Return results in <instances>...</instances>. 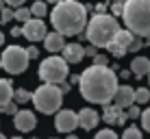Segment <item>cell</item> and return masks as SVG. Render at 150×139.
Instances as JSON below:
<instances>
[{"label":"cell","mask_w":150,"mask_h":139,"mask_svg":"<svg viewBox=\"0 0 150 139\" xmlns=\"http://www.w3.org/2000/svg\"><path fill=\"white\" fill-rule=\"evenodd\" d=\"M81 96L94 104H107L117 87V74L109 65H89L79 74Z\"/></svg>","instance_id":"1"},{"label":"cell","mask_w":150,"mask_h":139,"mask_svg":"<svg viewBox=\"0 0 150 139\" xmlns=\"http://www.w3.org/2000/svg\"><path fill=\"white\" fill-rule=\"evenodd\" d=\"M50 22L57 33L63 37L68 35H81L87 24V7L79 0H61L54 4L50 13Z\"/></svg>","instance_id":"2"},{"label":"cell","mask_w":150,"mask_h":139,"mask_svg":"<svg viewBox=\"0 0 150 139\" xmlns=\"http://www.w3.org/2000/svg\"><path fill=\"white\" fill-rule=\"evenodd\" d=\"M117 30H120L117 18H113L111 13H96L89 20V24H85L83 39H89V44L96 48H105L109 42H113Z\"/></svg>","instance_id":"3"},{"label":"cell","mask_w":150,"mask_h":139,"mask_svg":"<svg viewBox=\"0 0 150 139\" xmlns=\"http://www.w3.org/2000/svg\"><path fill=\"white\" fill-rule=\"evenodd\" d=\"M120 18L133 35H150V0H126Z\"/></svg>","instance_id":"4"},{"label":"cell","mask_w":150,"mask_h":139,"mask_svg":"<svg viewBox=\"0 0 150 139\" xmlns=\"http://www.w3.org/2000/svg\"><path fill=\"white\" fill-rule=\"evenodd\" d=\"M30 100H33L35 109L39 113H44V115H52L61 109V104H63V94L59 91V87L52 85V83H44L41 87L30 94Z\"/></svg>","instance_id":"5"},{"label":"cell","mask_w":150,"mask_h":139,"mask_svg":"<svg viewBox=\"0 0 150 139\" xmlns=\"http://www.w3.org/2000/svg\"><path fill=\"white\" fill-rule=\"evenodd\" d=\"M70 76V70H68V63L63 61V56H48V59L41 61L39 65V78L44 80V83H61V80H65Z\"/></svg>","instance_id":"6"},{"label":"cell","mask_w":150,"mask_h":139,"mask_svg":"<svg viewBox=\"0 0 150 139\" xmlns=\"http://www.w3.org/2000/svg\"><path fill=\"white\" fill-rule=\"evenodd\" d=\"M28 61L30 59L26 54V48H22V46H7L2 56H0V68L7 70L9 74H22L28 68Z\"/></svg>","instance_id":"7"},{"label":"cell","mask_w":150,"mask_h":139,"mask_svg":"<svg viewBox=\"0 0 150 139\" xmlns=\"http://www.w3.org/2000/svg\"><path fill=\"white\" fill-rule=\"evenodd\" d=\"M46 33H48V30H46V24H44L41 18H28L26 22L22 24V37H26L30 44L41 42Z\"/></svg>","instance_id":"8"},{"label":"cell","mask_w":150,"mask_h":139,"mask_svg":"<svg viewBox=\"0 0 150 139\" xmlns=\"http://www.w3.org/2000/svg\"><path fill=\"white\" fill-rule=\"evenodd\" d=\"M35 124H37V117H35L33 111H26V109L20 111L18 109L13 113V126L18 133H30L35 128Z\"/></svg>","instance_id":"9"},{"label":"cell","mask_w":150,"mask_h":139,"mask_svg":"<svg viewBox=\"0 0 150 139\" xmlns=\"http://www.w3.org/2000/svg\"><path fill=\"white\" fill-rule=\"evenodd\" d=\"M54 126L59 133H72L76 126H79V120H76V113L70 109H59L54 117Z\"/></svg>","instance_id":"10"},{"label":"cell","mask_w":150,"mask_h":139,"mask_svg":"<svg viewBox=\"0 0 150 139\" xmlns=\"http://www.w3.org/2000/svg\"><path fill=\"white\" fill-rule=\"evenodd\" d=\"M102 120H105L107 124L124 126V124L128 122V115H126V109H122V107H117V104H109V102H107V104H105V111H102Z\"/></svg>","instance_id":"11"},{"label":"cell","mask_w":150,"mask_h":139,"mask_svg":"<svg viewBox=\"0 0 150 139\" xmlns=\"http://www.w3.org/2000/svg\"><path fill=\"white\" fill-rule=\"evenodd\" d=\"M133 94H135V89L133 87H128V85H117L115 87V94H113V104H117V107H122V109H126V107H131V104H135V100H133Z\"/></svg>","instance_id":"12"},{"label":"cell","mask_w":150,"mask_h":139,"mask_svg":"<svg viewBox=\"0 0 150 139\" xmlns=\"http://www.w3.org/2000/svg\"><path fill=\"white\" fill-rule=\"evenodd\" d=\"M61 52H63L65 63H81V61L85 59V48H83L81 44H76V42L65 44L63 48H61Z\"/></svg>","instance_id":"13"},{"label":"cell","mask_w":150,"mask_h":139,"mask_svg":"<svg viewBox=\"0 0 150 139\" xmlns=\"http://www.w3.org/2000/svg\"><path fill=\"white\" fill-rule=\"evenodd\" d=\"M76 120H79V126L85 128V131H91V128L98 126V122H100V115L94 111V109H81L79 113H76Z\"/></svg>","instance_id":"14"},{"label":"cell","mask_w":150,"mask_h":139,"mask_svg":"<svg viewBox=\"0 0 150 139\" xmlns=\"http://www.w3.org/2000/svg\"><path fill=\"white\" fill-rule=\"evenodd\" d=\"M44 46L48 52H61V48L65 46V37L61 33H57V30H52V33H46L44 35Z\"/></svg>","instance_id":"15"},{"label":"cell","mask_w":150,"mask_h":139,"mask_svg":"<svg viewBox=\"0 0 150 139\" xmlns=\"http://www.w3.org/2000/svg\"><path fill=\"white\" fill-rule=\"evenodd\" d=\"M148 70H150V59L148 56H135V59L131 61V74L137 76V78L146 76Z\"/></svg>","instance_id":"16"},{"label":"cell","mask_w":150,"mask_h":139,"mask_svg":"<svg viewBox=\"0 0 150 139\" xmlns=\"http://www.w3.org/2000/svg\"><path fill=\"white\" fill-rule=\"evenodd\" d=\"M11 96H13V85H11V80L0 78V109H4V104H7V102H11Z\"/></svg>","instance_id":"17"},{"label":"cell","mask_w":150,"mask_h":139,"mask_svg":"<svg viewBox=\"0 0 150 139\" xmlns=\"http://www.w3.org/2000/svg\"><path fill=\"white\" fill-rule=\"evenodd\" d=\"M28 11H30V18H44V15L48 13V4H46L44 0H35Z\"/></svg>","instance_id":"18"},{"label":"cell","mask_w":150,"mask_h":139,"mask_svg":"<svg viewBox=\"0 0 150 139\" xmlns=\"http://www.w3.org/2000/svg\"><path fill=\"white\" fill-rule=\"evenodd\" d=\"M133 100H135V104H148V102H150V89H148V87H139V89H135Z\"/></svg>","instance_id":"19"},{"label":"cell","mask_w":150,"mask_h":139,"mask_svg":"<svg viewBox=\"0 0 150 139\" xmlns=\"http://www.w3.org/2000/svg\"><path fill=\"white\" fill-rule=\"evenodd\" d=\"M105 48L109 50V52H111L113 56H115V59H120V56H124V54H126V48H124V46H120L117 42H109V44L105 46Z\"/></svg>","instance_id":"20"},{"label":"cell","mask_w":150,"mask_h":139,"mask_svg":"<svg viewBox=\"0 0 150 139\" xmlns=\"http://www.w3.org/2000/svg\"><path fill=\"white\" fill-rule=\"evenodd\" d=\"M28 18H30V11H28L26 7H24V4H22V7H18V9L13 11V20H18L20 24H24Z\"/></svg>","instance_id":"21"},{"label":"cell","mask_w":150,"mask_h":139,"mask_svg":"<svg viewBox=\"0 0 150 139\" xmlns=\"http://www.w3.org/2000/svg\"><path fill=\"white\" fill-rule=\"evenodd\" d=\"M11 98H15L18 104H26V102L30 100V91H26V89H13V96Z\"/></svg>","instance_id":"22"},{"label":"cell","mask_w":150,"mask_h":139,"mask_svg":"<svg viewBox=\"0 0 150 139\" xmlns=\"http://www.w3.org/2000/svg\"><path fill=\"white\" fill-rule=\"evenodd\" d=\"M120 139H144V137H142V131H139L137 126H128L126 131L122 133Z\"/></svg>","instance_id":"23"},{"label":"cell","mask_w":150,"mask_h":139,"mask_svg":"<svg viewBox=\"0 0 150 139\" xmlns=\"http://www.w3.org/2000/svg\"><path fill=\"white\" fill-rule=\"evenodd\" d=\"M142 48H144V39L139 37V35H133V39H131V44H128L126 52H137V50H142Z\"/></svg>","instance_id":"24"},{"label":"cell","mask_w":150,"mask_h":139,"mask_svg":"<svg viewBox=\"0 0 150 139\" xmlns=\"http://www.w3.org/2000/svg\"><path fill=\"white\" fill-rule=\"evenodd\" d=\"M126 115H128V120H139L142 109H139L137 104H131V107H126Z\"/></svg>","instance_id":"25"},{"label":"cell","mask_w":150,"mask_h":139,"mask_svg":"<svg viewBox=\"0 0 150 139\" xmlns=\"http://www.w3.org/2000/svg\"><path fill=\"white\" fill-rule=\"evenodd\" d=\"M96 139H120V137H117L115 133L111 131V128H102V131H98Z\"/></svg>","instance_id":"26"},{"label":"cell","mask_w":150,"mask_h":139,"mask_svg":"<svg viewBox=\"0 0 150 139\" xmlns=\"http://www.w3.org/2000/svg\"><path fill=\"white\" fill-rule=\"evenodd\" d=\"M11 20H13V9L11 7H4L2 11H0V22L7 24V22H11Z\"/></svg>","instance_id":"27"},{"label":"cell","mask_w":150,"mask_h":139,"mask_svg":"<svg viewBox=\"0 0 150 139\" xmlns=\"http://www.w3.org/2000/svg\"><path fill=\"white\" fill-rule=\"evenodd\" d=\"M139 117H142V126H144V131H148V133H150V107H148V109L144 111Z\"/></svg>","instance_id":"28"},{"label":"cell","mask_w":150,"mask_h":139,"mask_svg":"<svg viewBox=\"0 0 150 139\" xmlns=\"http://www.w3.org/2000/svg\"><path fill=\"white\" fill-rule=\"evenodd\" d=\"M122 9H124L122 2H113V4H111V15H113V18H120V15H122Z\"/></svg>","instance_id":"29"},{"label":"cell","mask_w":150,"mask_h":139,"mask_svg":"<svg viewBox=\"0 0 150 139\" xmlns=\"http://www.w3.org/2000/svg\"><path fill=\"white\" fill-rule=\"evenodd\" d=\"M26 54H28V59H37V56H39L37 46H28V48H26Z\"/></svg>","instance_id":"30"},{"label":"cell","mask_w":150,"mask_h":139,"mask_svg":"<svg viewBox=\"0 0 150 139\" xmlns=\"http://www.w3.org/2000/svg\"><path fill=\"white\" fill-rule=\"evenodd\" d=\"M24 2H26V0H4V4H7V7H11V9H18V7H22Z\"/></svg>","instance_id":"31"},{"label":"cell","mask_w":150,"mask_h":139,"mask_svg":"<svg viewBox=\"0 0 150 139\" xmlns=\"http://www.w3.org/2000/svg\"><path fill=\"white\" fill-rule=\"evenodd\" d=\"M94 65H107V56L105 54H94Z\"/></svg>","instance_id":"32"},{"label":"cell","mask_w":150,"mask_h":139,"mask_svg":"<svg viewBox=\"0 0 150 139\" xmlns=\"http://www.w3.org/2000/svg\"><path fill=\"white\" fill-rule=\"evenodd\" d=\"M57 87H59V91H61V94H68V91H70V83H65V80H61V83H57Z\"/></svg>","instance_id":"33"},{"label":"cell","mask_w":150,"mask_h":139,"mask_svg":"<svg viewBox=\"0 0 150 139\" xmlns=\"http://www.w3.org/2000/svg\"><path fill=\"white\" fill-rule=\"evenodd\" d=\"M98 52V48H96V46H89V48H85V56H94Z\"/></svg>","instance_id":"34"},{"label":"cell","mask_w":150,"mask_h":139,"mask_svg":"<svg viewBox=\"0 0 150 139\" xmlns=\"http://www.w3.org/2000/svg\"><path fill=\"white\" fill-rule=\"evenodd\" d=\"M96 13H107V2H100V4H96Z\"/></svg>","instance_id":"35"},{"label":"cell","mask_w":150,"mask_h":139,"mask_svg":"<svg viewBox=\"0 0 150 139\" xmlns=\"http://www.w3.org/2000/svg\"><path fill=\"white\" fill-rule=\"evenodd\" d=\"M11 35H13V37H20V35H22V28H20V26H15V28L11 30Z\"/></svg>","instance_id":"36"},{"label":"cell","mask_w":150,"mask_h":139,"mask_svg":"<svg viewBox=\"0 0 150 139\" xmlns=\"http://www.w3.org/2000/svg\"><path fill=\"white\" fill-rule=\"evenodd\" d=\"M120 76H122V78H124V80H126V78H128V76H133V74H131V72H128V70H122V72H120Z\"/></svg>","instance_id":"37"},{"label":"cell","mask_w":150,"mask_h":139,"mask_svg":"<svg viewBox=\"0 0 150 139\" xmlns=\"http://www.w3.org/2000/svg\"><path fill=\"white\" fill-rule=\"evenodd\" d=\"M70 83H79V74H72L70 76Z\"/></svg>","instance_id":"38"},{"label":"cell","mask_w":150,"mask_h":139,"mask_svg":"<svg viewBox=\"0 0 150 139\" xmlns=\"http://www.w3.org/2000/svg\"><path fill=\"white\" fill-rule=\"evenodd\" d=\"M144 46H150V35H146V37H144Z\"/></svg>","instance_id":"39"},{"label":"cell","mask_w":150,"mask_h":139,"mask_svg":"<svg viewBox=\"0 0 150 139\" xmlns=\"http://www.w3.org/2000/svg\"><path fill=\"white\" fill-rule=\"evenodd\" d=\"M44 2H50V4H57V2H61V0H44Z\"/></svg>","instance_id":"40"},{"label":"cell","mask_w":150,"mask_h":139,"mask_svg":"<svg viewBox=\"0 0 150 139\" xmlns=\"http://www.w3.org/2000/svg\"><path fill=\"white\" fill-rule=\"evenodd\" d=\"M4 7H7V4H4V0H0V11H2Z\"/></svg>","instance_id":"41"},{"label":"cell","mask_w":150,"mask_h":139,"mask_svg":"<svg viewBox=\"0 0 150 139\" xmlns=\"http://www.w3.org/2000/svg\"><path fill=\"white\" fill-rule=\"evenodd\" d=\"M2 42H4V35H2V30H0V46H2Z\"/></svg>","instance_id":"42"},{"label":"cell","mask_w":150,"mask_h":139,"mask_svg":"<svg viewBox=\"0 0 150 139\" xmlns=\"http://www.w3.org/2000/svg\"><path fill=\"white\" fill-rule=\"evenodd\" d=\"M111 2H122V4H124V2H126V0H111Z\"/></svg>","instance_id":"43"},{"label":"cell","mask_w":150,"mask_h":139,"mask_svg":"<svg viewBox=\"0 0 150 139\" xmlns=\"http://www.w3.org/2000/svg\"><path fill=\"white\" fill-rule=\"evenodd\" d=\"M68 139H79V137H76V135H70V137H68Z\"/></svg>","instance_id":"44"},{"label":"cell","mask_w":150,"mask_h":139,"mask_svg":"<svg viewBox=\"0 0 150 139\" xmlns=\"http://www.w3.org/2000/svg\"><path fill=\"white\" fill-rule=\"evenodd\" d=\"M0 139H9V137H4V135H2V133H0Z\"/></svg>","instance_id":"45"},{"label":"cell","mask_w":150,"mask_h":139,"mask_svg":"<svg viewBox=\"0 0 150 139\" xmlns=\"http://www.w3.org/2000/svg\"><path fill=\"white\" fill-rule=\"evenodd\" d=\"M146 76H148V83H150V70H148V74H146Z\"/></svg>","instance_id":"46"},{"label":"cell","mask_w":150,"mask_h":139,"mask_svg":"<svg viewBox=\"0 0 150 139\" xmlns=\"http://www.w3.org/2000/svg\"><path fill=\"white\" fill-rule=\"evenodd\" d=\"M11 139H22V137H20V135H18V137H11Z\"/></svg>","instance_id":"47"},{"label":"cell","mask_w":150,"mask_h":139,"mask_svg":"<svg viewBox=\"0 0 150 139\" xmlns=\"http://www.w3.org/2000/svg\"><path fill=\"white\" fill-rule=\"evenodd\" d=\"M33 139H37V137H33Z\"/></svg>","instance_id":"48"}]
</instances>
